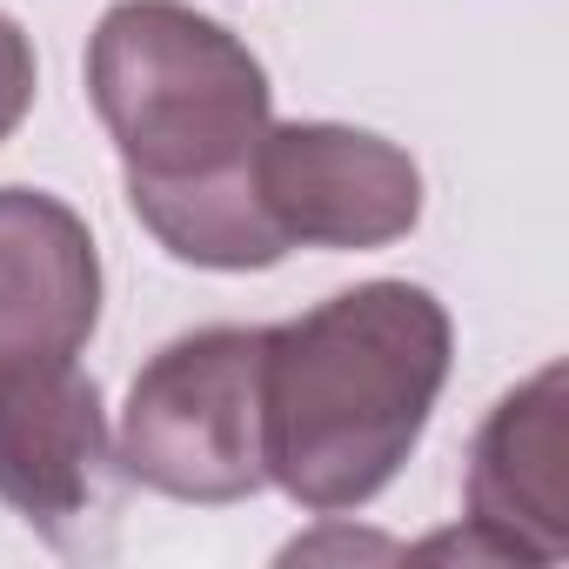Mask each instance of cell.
I'll list each match as a JSON object with an SVG mask.
<instances>
[{
	"label": "cell",
	"instance_id": "cell-6",
	"mask_svg": "<svg viewBox=\"0 0 569 569\" xmlns=\"http://www.w3.org/2000/svg\"><path fill=\"white\" fill-rule=\"evenodd\" d=\"M469 529L422 542V556L562 562L569 556V369L542 362L509 389L469 442Z\"/></svg>",
	"mask_w": 569,
	"mask_h": 569
},
{
	"label": "cell",
	"instance_id": "cell-1",
	"mask_svg": "<svg viewBox=\"0 0 569 569\" xmlns=\"http://www.w3.org/2000/svg\"><path fill=\"white\" fill-rule=\"evenodd\" d=\"M88 101L121 154L128 208L194 268H274L248 161L268 128V68L188 0H114L88 34Z\"/></svg>",
	"mask_w": 569,
	"mask_h": 569
},
{
	"label": "cell",
	"instance_id": "cell-3",
	"mask_svg": "<svg viewBox=\"0 0 569 569\" xmlns=\"http://www.w3.org/2000/svg\"><path fill=\"white\" fill-rule=\"evenodd\" d=\"M261 342L268 329L234 322L174 336L128 389L114 436L121 476L208 509L261 496Z\"/></svg>",
	"mask_w": 569,
	"mask_h": 569
},
{
	"label": "cell",
	"instance_id": "cell-4",
	"mask_svg": "<svg viewBox=\"0 0 569 569\" xmlns=\"http://www.w3.org/2000/svg\"><path fill=\"white\" fill-rule=\"evenodd\" d=\"M121 482L101 382L88 369L34 362L0 376V502L48 549L108 556Z\"/></svg>",
	"mask_w": 569,
	"mask_h": 569
},
{
	"label": "cell",
	"instance_id": "cell-5",
	"mask_svg": "<svg viewBox=\"0 0 569 569\" xmlns=\"http://www.w3.org/2000/svg\"><path fill=\"white\" fill-rule=\"evenodd\" d=\"M248 188L281 248H389L422 221V168L342 121H268Z\"/></svg>",
	"mask_w": 569,
	"mask_h": 569
},
{
	"label": "cell",
	"instance_id": "cell-7",
	"mask_svg": "<svg viewBox=\"0 0 569 569\" xmlns=\"http://www.w3.org/2000/svg\"><path fill=\"white\" fill-rule=\"evenodd\" d=\"M101 329V248L41 188H0V376L74 362Z\"/></svg>",
	"mask_w": 569,
	"mask_h": 569
},
{
	"label": "cell",
	"instance_id": "cell-2",
	"mask_svg": "<svg viewBox=\"0 0 569 569\" xmlns=\"http://www.w3.org/2000/svg\"><path fill=\"white\" fill-rule=\"evenodd\" d=\"M456 329L422 281H356L261 342V462L309 516L376 502L416 456Z\"/></svg>",
	"mask_w": 569,
	"mask_h": 569
},
{
	"label": "cell",
	"instance_id": "cell-8",
	"mask_svg": "<svg viewBox=\"0 0 569 569\" xmlns=\"http://www.w3.org/2000/svg\"><path fill=\"white\" fill-rule=\"evenodd\" d=\"M34 88H41L34 41H28V28H21L14 14H0V141H14V128L28 121Z\"/></svg>",
	"mask_w": 569,
	"mask_h": 569
}]
</instances>
